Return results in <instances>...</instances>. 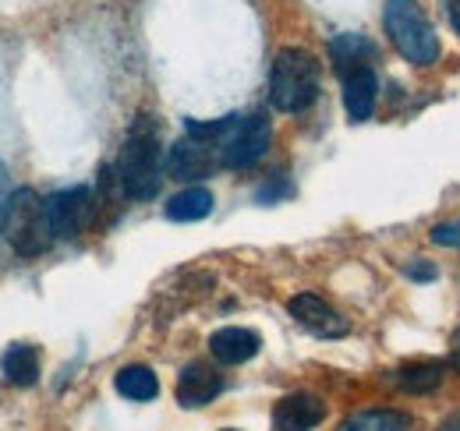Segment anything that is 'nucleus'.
I'll return each mask as SVG.
<instances>
[{
    "instance_id": "f257e3e1",
    "label": "nucleus",
    "mask_w": 460,
    "mask_h": 431,
    "mask_svg": "<svg viewBox=\"0 0 460 431\" xmlns=\"http://www.w3.org/2000/svg\"><path fill=\"white\" fill-rule=\"evenodd\" d=\"M160 124L156 117L149 113H138L135 124L128 128L124 135V145H120V156H117V184L128 198L135 202H149L156 198L160 191Z\"/></svg>"
},
{
    "instance_id": "f03ea898",
    "label": "nucleus",
    "mask_w": 460,
    "mask_h": 431,
    "mask_svg": "<svg viewBox=\"0 0 460 431\" xmlns=\"http://www.w3.org/2000/svg\"><path fill=\"white\" fill-rule=\"evenodd\" d=\"M315 100H319V60L301 47H284L270 64V103L280 113H305Z\"/></svg>"
},
{
    "instance_id": "7ed1b4c3",
    "label": "nucleus",
    "mask_w": 460,
    "mask_h": 431,
    "mask_svg": "<svg viewBox=\"0 0 460 431\" xmlns=\"http://www.w3.org/2000/svg\"><path fill=\"white\" fill-rule=\"evenodd\" d=\"M0 233H7L11 248L22 259H40L54 244V226H50V216H47V198H40L32 188L11 191Z\"/></svg>"
},
{
    "instance_id": "20e7f679",
    "label": "nucleus",
    "mask_w": 460,
    "mask_h": 431,
    "mask_svg": "<svg viewBox=\"0 0 460 431\" xmlns=\"http://www.w3.org/2000/svg\"><path fill=\"white\" fill-rule=\"evenodd\" d=\"M383 25L386 36L394 43V50L407 60V64H432L439 57V40L432 22L425 18V11L418 7V0H386L383 7Z\"/></svg>"
},
{
    "instance_id": "39448f33",
    "label": "nucleus",
    "mask_w": 460,
    "mask_h": 431,
    "mask_svg": "<svg viewBox=\"0 0 460 431\" xmlns=\"http://www.w3.org/2000/svg\"><path fill=\"white\" fill-rule=\"evenodd\" d=\"M273 138V128L266 120V113H252V117H234L227 135L220 138V163L227 170H248L266 156Z\"/></svg>"
},
{
    "instance_id": "423d86ee",
    "label": "nucleus",
    "mask_w": 460,
    "mask_h": 431,
    "mask_svg": "<svg viewBox=\"0 0 460 431\" xmlns=\"http://www.w3.org/2000/svg\"><path fill=\"white\" fill-rule=\"evenodd\" d=\"M47 216H50V226H54V237H78L89 219H93V191L89 188H64L47 195Z\"/></svg>"
},
{
    "instance_id": "0eeeda50",
    "label": "nucleus",
    "mask_w": 460,
    "mask_h": 431,
    "mask_svg": "<svg viewBox=\"0 0 460 431\" xmlns=\"http://www.w3.org/2000/svg\"><path fill=\"white\" fill-rule=\"evenodd\" d=\"M220 156V138H206V135H184L167 156V170L173 180H202Z\"/></svg>"
},
{
    "instance_id": "6e6552de",
    "label": "nucleus",
    "mask_w": 460,
    "mask_h": 431,
    "mask_svg": "<svg viewBox=\"0 0 460 431\" xmlns=\"http://www.w3.org/2000/svg\"><path fill=\"white\" fill-rule=\"evenodd\" d=\"M288 312L294 322L308 329L312 336H319V339H341L350 332V322L337 308H330L319 294H294L288 301Z\"/></svg>"
},
{
    "instance_id": "1a4fd4ad",
    "label": "nucleus",
    "mask_w": 460,
    "mask_h": 431,
    "mask_svg": "<svg viewBox=\"0 0 460 431\" xmlns=\"http://www.w3.org/2000/svg\"><path fill=\"white\" fill-rule=\"evenodd\" d=\"M224 392V375L217 368H209L206 361H191L188 368H181L177 375V403L188 410H199L206 403H213Z\"/></svg>"
},
{
    "instance_id": "9d476101",
    "label": "nucleus",
    "mask_w": 460,
    "mask_h": 431,
    "mask_svg": "<svg viewBox=\"0 0 460 431\" xmlns=\"http://www.w3.org/2000/svg\"><path fill=\"white\" fill-rule=\"evenodd\" d=\"M326 403L315 392H290L273 407V431H312L323 425Z\"/></svg>"
},
{
    "instance_id": "9b49d317",
    "label": "nucleus",
    "mask_w": 460,
    "mask_h": 431,
    "mask_svg": "<svg viewBox=\"0 0 460 431\" xmlns=\"http://www.w3.org/2000/svg\"><path fill=\"white\" fill-rule=\"evenodd\" d=\"M341 78H344L347 117H350L354 124L368 120V117L376 113V96H379V78H376L372 64H361V67L347 71V75H341Z\"/></svg>"
},
{
    "instance_id": "f8f14e48",
    "label": "nucleus",
    "mask_w": 460,
    "mask_h": 431,
    "mask_svg": "<svg viewBox=\"0 0 460 431\" xmlns=\"http://www.w3.org/2000/svg\"><path fill=\"white\" fill-rule=\"evenodd\" d=\"M259 347H262L259 332L241 329V325H224V329H217L209 336V354L220 365H244V361H252L259 354Z\"/></svg>"
},
{
    "instance_id": "ddd939ff",
    "label": "nucleus",
    "mask_w": 460,
    "mask_h": 431,
    "mask_svg": "<svg viewBox=\"0 0 460 431\" xmlns=\"http://www.w3.org/2000/svg\"><path fill=\"white\" fill-rule=\"evenodd\" d=\"M0 372L11 385H36L40 378V350L29 347V343H11L4 354H0Z\"/></svg>"
},
{
    "instance_id": "4468645a",
    "label": "nucleus",
    "mask_w": 460,
    "mask_h": 431,
    "mask_svg": "<svg viewBox=\"0 0 460 431\" xmlns=\"http://www.w3.org/2000/svg\"><path fill=\"white\" fill-rule=\"evenodd\" d=\"M114 389L131 403H149L160 396V378L146 365H128L114 375Z\"/></svg>"
},
{
    "instance_id": "2eb2a0df",
    "label": "nucleus",
    "mask_w": 460,
    "mask_h": 431,
    "mask_svg": "<svg viewBox=\"0 0 460 431\" xmlns=\"http://www.w3.org/2000/svg\"><path fill=\"white\" fill-rule=\"evenodd\" d=\"M213 191L209 188H184V191H177L171 202H167V219L173 223H199V219H206V216L213 213Z\"/></svg>"
},
{
    "instance_id": "dca6fc26",
    "label": "nucleus",
    "mask_w": 460,
    "mask_h": 431,
    "mask_svg": "<svg viewBox=\"0 0 460 431\" xmlns=\"http://www.w3.org/2000/svg\"><path fill=\"white\" fill-rule=\"evenodd\" d=\"M397 385H401L403 392H414V396L436 392L443 385V365H436V361L403 365V368H397Z\"/></svg>"
},
{
    "instance_id": "f3484780",
    "label": "nucleus",
    "mask_w": 460,
    "mask_h": 431,
    "mask_svg": "<svg viewBox=\"0 0 460 431\" xmlns=\"http://www.w3.org/2000/svg\"><path fill=\"white\" fill-rule=\"evenodd\" d=\"M411 418L401 410H361L350 414L337 431H411Z\"/></svg>"
},
{
    "instance_id": "a211bd4d",
    "label": "nucleus",
    "mask_w": 460,
    "mask_h": 431,
    "mask_svg": "<svg viewBox=\"0 0 460 431\" xmlns=\"http://www.w3.org/2000/svg\"><path fill=\"white\" fill-rule=\"evenodd\" d=\"M368 54H372L368 43H365L361 36H354V32H344V36H337V40L330 43V57H333V64H337L341 75L361 67V64H368Z\"/></svg>"
},
{
    "instance_id": "6ab92c4d",
    "label": "nucleus",
    "mask_w": 460,
    "mask_h": 431,
    "mask_svg": "<svg viewBox=\"0 0 460 431\" xmlns=\"http://www.w3.org/2000/svg\"><path fill=\"white\" fill-rule=\"evenodd\" d=\"M432 241L443 244V248H460V219H450V223L432 226Z\"/></svg>"
},
{
    "instance_id": "aec40b11",
    "label": "nucleus",
    "mask_w": 460,
    "mask_h": 431,
    "mask_svg": "<svg viewBox=\"0 0 460 431\" xmlns=\"http://www.w3.org/2000/svg\"><path fill=\"white\" fill-rule=\"evenodd\" d=\"M403 272H407L411 279H418V283H432V279L439 276V272H436V266H429L425 259H414L411 266H403Z\"/></svg>"
},
{
    "instance_id": "412c9836",
    "label": "nucleus",
    "mask_w": 460,
    "mask_h": 431,
    "mask_svg": "<svg viewBox=\"0 0 460 431\" xmlns=\"http://www.w3.org/2000/svg\"><path fill=\"white\" fill-rule=\"evenodd\" d=\"M280 195H290V184L288 180H280V184H266V188H259V202H277Z\"/></svg>"
},
{
    "instance_id": "4be33fe9",
    "label": "nucleus",
    "mask_w": 460,
    "mask_h": 431,
    "mask_svg": "<svg viewBox=\"0 0 460 431\" xmlns=\"http://www.w3.org/2000/svg\"><path fill=\"white\" fill-rule=\"evenodd\" d=\"M7 198H11V188H7V166L0 163V226H4V213H7Z\"/></svg>"
},
{
    "instance_id": "5701e85b",
    "label": "nucleus",
    "mask_w": 460,
    "mask_h": 431,
    "mask_svg": "<svg viewBox=\"0 0 460 431\" xmlns=\"http://www.w3.org/2000/svg\"><path fill=\"white\" fill-rule=\"evenodd\" d=\"M450 365L460 372V329L454 332V339H450Z\"/></svg>"
},
{
    "instance_id": "b1692460",
    "label": "nucleus",
    "mask_w": 460,
    "mask_h": 431,
    "mask_svg": "<svg viewBox=\"0 0 460 431\" xmlns=\"http://www.w3.org/2000/svg\"><path fill=\"white\" fill-rule=\"evenodd\" d=\"M450 22H454V29L460 32V0H450Z\"/></svg>"
},
{
    "instance_id": "393cba45",
    "label": "nucleus",
    "mask_w": 460,
    "mask_h": 431,
    "mask_svg": "<svg viewBox=\"0 0 460 431\" xmlns=\"http://www.w3.org/2000/svg\"><path fill=\"white\" fill-rule=\"evenodd\" d=\"M439 431H460V414H454V418H450Z\"/></svg>"
},
{
    "instance_id": "a878e982",
    "label": "nucleus",
    "mask_w": 460,
    "mask_h": 431,
    "mask_svg": "<svg viewBox=\"0 0 460 431\" xmlns=\"http://www.w3.org/2000/svg\"><path fill=\"white\" fill-rule=\"evenodd\" d=\"M224 431H237V428H224Z\"/></svg>"
}]
</instances>
